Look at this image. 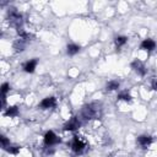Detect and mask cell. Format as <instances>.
I'll use <instances>...</instances> for the list:
<instances>
[{
	"mask_svg": "<svg viewBox=\"0 0 157 157\" xmlns=\"http://www.w3.org/2000/svg\"><path fill=\"white\" fill-rule=\"evenodd\" d=\"M85 142L78 139V136H74V140H72V144H71V148L75 153H81L83 150H85Z\"/></svg>",
	"mask_w": 157,
	"mask_h": 157,
	"instance_id": "obj_4",
	"label": "cell"
},
{
	"mask_svg": "<svg viewBox=\"0 0 157 157\" xmlns=\"http://www.w3.org/2000/svg\"><path fill=\"white\" fill-rule=\"evenodd\" d=\"M37 59H32V60H29V61H27L25 65H23V70L26 71V72H33L34 71V69H36V66H37Z\"/></svg>",
	"mask_w": 157,
	"mask_h": 157,
	"instance_id": "obj_10",
	"label": "cell"
},
{
	"mask_svg": "<svg viewBox=\"0 0 157 157\" xmlns=\"http://www.w3.org/2000/svg\"><path fill=\"white\" fill-rule=\"evenodd\" d=\"M119 86H120L119 81H117V80H112V81H109V82L107 83V90H108V91H114V90H118Z\"/></svg>",
	"mask_w": 157,
	"mask_h": 157,
	"instance_id": "obj_15",
	"label": "cell"
},
{
	"mask_svg": "<svg viewBox=\"0 0 157 157\" xmlns=\"http://www.w3.org/2000/svg\"><path fill=\"white\" fill-rule=\"evenodd\" d=\"M7 18H9V22L11 26L16 27V28H20L21 25H22V15L13 7L9 9L7 11Z\"/></svg>",
	"mask_w": 157,
	"mask_h": 157,
	"instance_id": "obj_2",
	"label": "cell"
},
{
	"mask_svg": "<svg viewBox=\"0 0 157 157\" xmlns=\"http://www.w3.org/2000/svg\"><path fill=\"white\" fill-rule=\"evenodd\" d=\"M102 114H103V108L99 102H92V103L85 104L81 109V117L86 120L101 119Z\"/></svg>",
	"mask_w": 157,
	"mask_h": 157,
	"instance_id": "obj_1",
	"label": "cell"
},
{
	"mask_svg": "<svg viewBox=\"0 0 157 157\" xmlns=\"http://www.w3.org/2000/svg\"><path fill=\"white\" fill-rule=\"evenodd\" d=\"M118 98L121 99V101H126V102H130L131 101V96L128 93V91H123L118 94Z\"/></svg>",
	"mask_w": 157,
	"mask_h": 157,
	"instance_id": "obj_17",
	"label": "cell"
},
{
	"mask_svg": "<svg viewBox=\"0 0 157 157\" xmlns=\"http://www.w3.org/2000/svg\"><path fill=\"white\" fill-rule=\"evenodd\" d=\"M131 67L134 69V71H136L139 75H141V76H145L146 75V67H145V65H144V63H141L140 60H134L132 63H131Z\"/></svg>",
	"mask_w": 157,
	"mask_h": 157,
	"instance_id": "obj_6",
	"label": "cell"
},
{
	"mask_svg": "<svg viewBox=\"0 0 157 157\" xmlns=\"http://www.w3.org/2000/svg\"><path fill=\"white\" fill-rule=\"evenodd\" d=\"M78 50H80V47H78L77 44L71 43V44L67 45V54H69V55H75V54L78 53Z\"/></svg>",
	"mask_w": 157,
	"mask_h": 157,
	"instance_id": "obj_14",
	"label": "cell"
},
{
	"mask_svg": "<svg viewBox=\"0 0 157 157\" xmlns=\"http://www.w3.org/2000/svg\"><path fill=\"white\" fill-rule=\"evenodd\" d=\"M26 44H27V39L18 38V39L13 43V48H15V50H16V52H22V50H25Z\"/></svg>",
	"mask_w": 157,
	"mask_h": 157,
	"instance_id": "obj_9",
	"label": "cell"
},
{
	"mask_svg": "<svg viewBox=\"0 0 157 157\" xmlns=\"http://www.w3.org/2000/svg\"><path fill=\"white\" fill-rule=\"evenodd\" d=\"M60 142V139L53 132V131H47L45 135H44V144L47 146H53L55 144H59Z\"/></svg>",
	"mask_w": 157,
	"mask_h": 157,
	"instance_id": "obj_3",
	"label": "cell"
},
{
	"mask_svg": "<svg viewBox=\"0 0 157 157\" xmlns=\"http://www.w3.org/2000/svg\"><path fill=\"white\" fill-rule=\"evenodd\" d=\"M152 88H153L155 91H157V78H155V80L152 81Z\"/></svg>",
	"mask_w": 157,
	"mask_h": 157,
	"instance_id": "obj_19",
	"label": "cell"
},
{
	"mask_svg": "<svg viewBox=\"0 0 157 157\" xmlns=\"http://www.w3.org/2000/svg\"><path fill=\"white\" fill-rule=\"evenodd\" d=\"M152 142V137L148 136V135H141L137 137V144L142 147V148H146L147 146H150Z\"/></svg>",
	"mask_w": 157,
	"mask_h": 157,
	"instance_id": "obj_8",
	"label": "cell"
},
{
	"mask_svg": "<svg viewBox=\"0 0 157 157\" xmlns=\"http://www.w3.org/2000/svg\"><path fill=\"white\" fill-rule=\"evenodd\" d=\"M81 126V121L78 120L77 117H72L69 121H66V124L64 125V130H70V131H74L76 129H78Z\"/></svg>",
	"mask_w": 157,
	"mask_h": 157,
	"instance_id": "obj_5",
	"label": "cell"
},
{
	"mask_svg": "<svg viewBox=\"0 0 157 157\" xmlns=\"http://www.w3.org/2000/svg\"><path fill=\"white\" fill-rule=\"evenodd\" d=\"M114 42H115V45H117L118 48H120V47H123V45L128 42V38L124 37V36H120V37H117Z\"/></svg>",
	"mask_w": 157,
	"mask_h": 157,
	"instance_id": "obj_16",
	"label": "cell"
},
{
	"mask_svg": "<svg viewBox=\"0 0 157 157\" xmlns=\"http://www.w3.org/2000/svg\"><path fill=\"white\" fill-rule=\"evenodd\" d=\"M5 151H7L9 153H12V155H17L18 153V151H20V147L18 146H15V145H12L11 142L7 145V146H5V147H2Z\"/></svg>",
	"mask_w": 157,
	"mask_h": 157,
	"instance_id": "obj_12",
	"label": "cell"
},
{
	"mask_svg": "<svg viewBox=\"0 0 157 157\" xmlns=\"http://www.w3.org/2000/svg\"><path fill=\"white\" fill-rule=\"evenodd\" d=\"M156 48V43L155 40L152 39H145L142 43H141V49H145V50H153Z\"/></svg>",
	"mask_w": 157,
	"mask_h": 157,
	"instance_id": "obj_11",
	"label": "cell"
},
{
	"mask_svg": "<svg viewBox=\"0 0 157 157\" xmlns=\"http://www.w3.org/2000/svg\"><path fill=\"white\" fill-rule=\"evenodd\" d=\"M10 90V86H9V83H2V86H1V94L2 96H6V92Z\"/></svg>",
	"mask_w": 157,
	"mask_h": 157,
	"instance_id": "obj_18",
	"label": "cell"
},
{
	"mask_svg": "<svg viewBox=\"0 0 157 157\" xmlns=\"http://www.w3.org/2000/svg\"><path fill=\"white\" fill-rule=\"evenodd\" d=\"M4 115H6V117H16V115H18V108L15 107V105L9 107L7 110L4 113Z\"/></svg>",
	"mask_w": 157,
	"mask_h": 157,
	"instance_id": "obj_13",
	"label": "cell"
},
{
	"mask_svg": "<svg viewBox=\"0 0 157 157\" xmlns=\"http://www.w3.org/2000/svg\"><path fill=\"white\" fill-rule=\"evenodd\" d=\"M56 105V99L55 97H47L44 98L40 103H39V107L42 109H48V108H54Z\"/></svg>",
	"mask_w": 157,
	"mask_h": 157,
	"instance_id": "obj_7",
	"label": "cell"
}]
</instances>
